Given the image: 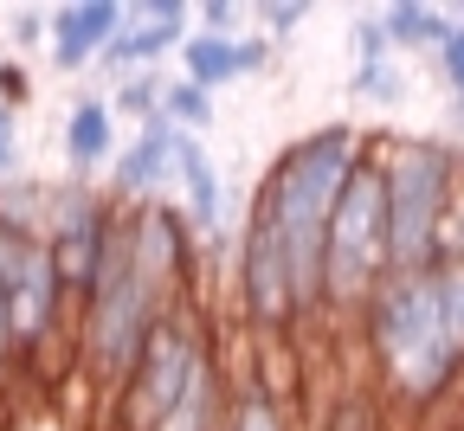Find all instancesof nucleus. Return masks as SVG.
<instances>
[{
    "instance_id": "f257e3e1",
    "label": "nucleus",
    "mask_w": 464,
    "mask_h": 431,
    "mask_svg": "<svg viewBox=\"0 0 464 431\" xmlns=\"http://www.w3.org/2000/svg\"><path fill=\"white\" fill-rule=\"evenodd\" d=\"M355 161H362V129L355 122H323L316 136L290 142L271 161L265 187H258V206L277 225V252H284L297 322L323 316V225H329V206H335V194H342V180H348Z\"/></svg>"
},
{
    "instance_id": "f03ea898",
    "label": "nucleus",
    "mask_w": 464,
    "mask_h": 431,
    "mask_svg": "<svg viewBox=\"0 0 464 431\" xmlns=\"http://www.w3.org/2000/svg\"><path fill=\"white\" fill-rule=\"evenodd\" d=\"M381 161V206H387V271L439 277V232L464 200V155L439 136H387Z\"/></svg>"
},
{
    "instance_id": "7ed1b4c3",
    "label": "nucleus",
    "mask_w": 464,
    "mask_h": 431,
    "mask_svg": "<svg viewBox=\"0 0 464 431\" xmlns=\"http://www.w3.org/2000/svg\"><path fill=\"white\" fill-rule=\"evenodd\" d=\"M362 335L368 354L381 367V387L400 406H432L458 387L464 360L439 329V302H432V277H387L368 302H362Z\"/></svg>"
},
{
    "instance_id": "20e7f679",
    "label": "nucleus",
    "mask_w": 464,
    "mask_h": 431,
    "mask_svg": "<svg viewBox=\"0 0 464 431\" xmlns=\"http://www.w3.org/2000/svg\"><path fill=\"white\" fill-rule=\"evenodd\" d=\"M174 310L168 296H155L136 264H130V238H123V213H116L110 238H103V258H97V277L78 302V360L97 387H123L130 360L142 354V335L155 329V316Z\"/></svg>"
},
{
    "instance_id": "39448f33",
    "label": "nucleus",
    "mask_w": 464,
    "mask_h": 431,
    "mask_svg": "<svg viewBox=\"0 0 464 431\" xmlns=\"http://www.w3.org/2000/svg\"><path fill=\"white\" fill-rule=\"evenodd\" d=\"M387 206H381V161L362 148L323 225V316H362V302L387 283Z\"/></svg>"
},
{
    "instance_id": "423d86ee",
    "label": "nucleus",
    "mask_w": 464,
    "mask_h": 431,
    "mask_svg": "<svg viewBox=\"0 0 464 431\" xmlns=\"http://www.w3.org/2000/svg\"><path fill=\"white\" fill-rule=\"evenodd\" d=\"M213 354V335H207V316L200 302H174V310L155 316V329L142 335V354L130 360L123 387H116V431H168L174 412H181L194 374Z\"/></svg>"
},
{
    "instance_id": "0eeeda50",
    "label": "nucleus",
    "mask_w": 464,
    "mask_h": 431,
    "mask_svg": "<svg viewBox=\"0 0 464 431\" xmlns=\"http://www.w3.org/2000/svg\"><path fill=\"white\" fill-rule=\"evenodd\" d=\"M123 238H130V264L136 277L168 296V302H194V283H200V238L188 232V219L174 213L168 200H149V206H123Z\"/></svg>"
},
{
    "instance_id": "6e6552de",
    "label": "nucleus",
    "mask_w": 464,
    "mask_h": 431,
    "mask_svg": "<svg viewBox=\"0 0 464 431\" xmlns=\"http://www.w3.org/2000/svg\"><path fill=\"white\" fill-rule=\"evenodd\" d=\"M239 310H246V329H252L258 341H277V335L297 329V302H290L277 225H271V213H265L258 200H252L246 238H239Z\"/></svg>"
},
{
    "instance_id": "1a4fd4ad",
    "label": "nucleus",
    "mask_w": 464,
    "mask_h": 431,
    "mask_svg": "<svg viewBox=\"0 0 464 431\" xmlns=\"http://www.w3.org/2000/svg\"><path fill=\"white\" fill-rule=\"evenodd\" d=\"M188 20H194V7H181V0H136V7H123V33L97 52L103 72H110V78L155 72L168 52L188 45Z\"/></svg>"
},
{
    "instance_id": "9d476101",
    "label": "nucleus",
    "mask_w": 464,
    "mask_h": 431,
    "mask_svg": "<svg viewBox=\"0 0 464 431\" xmlns=\"http://www.w3.org/2000/svg\"><path fill=\"white\" fill-rule=\"evenodd\" d=\"M181 129H168L161 116H149L136 142H116V161H110V206H149L161 200V187L181 174Z\"/></svg>"
},
{
    "instance_id": "9b49d317",
    "label": "nucleus",
    "mask_w": 464,
    "mask_h": 431,
    "mask_svg": "<svg viewBox=\"0 0 464 431\" xmlns=\"http://www.w3.org/2000/svg\"><path fill=\"white\" fill-rule=\"evenodd\" d=\"M116 33H123V0H65L58 14H45V45L58 72H84Z\"/></svg>"
},
{
    "instance_id": "f8f14e48",
    "label": "nucleus",
    "mask_w": 464,
    "mask_h": 431,
    "mask_svg": "<svg viewBox=\"0 0 464 431\" xmlns=\"http://www.w3.org/2000/svg\"><path fill=\"white\" fill-rule=\"evenodd\" d=\"M271 65V39L265 33H252V39H207V33H188V45H181V78L194 84V91H219V84H232V78H252V72H265Z\"/></svg>"
},
{
    "instance_id": "ddd939ff",
    "label": "nucleus",
    "mask_w": 464,
    "mask_h": 431,
    "mask_svg": "<svg viewBox=\"0 0 464 431\" xmlns=\"http://www.w3.org/2000/svg\"><path fill=\"white\" fill-rule=\"evenodd\" d=\"M58 142H65V161H72V180H91L97 168L116 161V116L103 110V97H78L65 129H58Z\"/></svg>"
},
{
    "instance_id": "4468645a",
    "label": "nucleus",
    "mask_w": 464,
    "mask_h": 431,
    "mask_svg": "<svg viewBox=\"0 0 464 431\" xmlns=\"http://www.w3.org/2000/svg\"><path fill=\"white\" fill-rule=\"evenodd\" d=\"M174 180H181V187H188V232L194 238H213V232H226L219 219H226V180H219V168H213V155L188 136L181 142V174H174Z\"/></svg>"
},
{
    "instance_id": "2eb2a0df",
    "label": "nucleus",
    "mask_w": 464,
    "mask_h": 431,
    "mask_svg": "<svg viewBox=\"0 0 464 431\" xmlns=\"http://www.w3.org/2000/svg\"><path fill=\"white\" fill-rule=\"evenodd\" d=\"M381 33H387V52H439L445 33H451V14L445 7H420V0H400V7L381 14Z\"/></svg>"
},
{
    "instance_id": "dca6fc26",
    "label": "nucleus",
    "mask_w": 464,
    "mask_h": 431,
    "mask_svg": "<svg viewBox=\"0 0 464 431\" xmlns=\"http://www.w3.org/2000/svg\"><path fill=\"white\" fill-rule=\"evenodd\" d=\"M219 431H290L284 406H277V387L265 374H246L239 387H232V412H226Z\"/></svg>"
},
{
    "instance_id": "f3484780",
    "label": "nucleus",
    "mask_w": 464,
    "mask_h": 431,
    "mask_svg": "<svg viewBox=\"0 0 464 431\" xmlns=\"http://www.w3.org/2000/svg\"><path fill=\"white\" fill-rule=\"evenodd\" d=\"M168 129H181V136H194V129H213V97L207 91H194L188 78H161V110H155Z\"/></svg>"
},
{
    "instance_id": "a211bd4d",
    "label": "nucleus",
    "mask_w": 464,
    "mask_h": 431,
    "mask_svg": "<svg viewBox=\"0 0 464 431\" xmlns=\"http://www.w3.org/2000/svg\"><path fill=\"white\" fill-rule=\"evenodd\" d=\"M116 122H136V129H142V122L161 110V72H130L123 84H116L110 91V103H103Z\"/></svg>"
},
{
    "instance_id": "6ab92c4d",
    "label": "nucleus",
    "mask_w": 464,
    "mask_h": 431,
    "mask_svg": "<svg viewBox=\"0 0 464 431\" xmlns=\"http://www.w3.org/2000/svg\"><path fill=\"white\" fill-rule=\"evenodd\" d=\"M432 302H439V329H445V341H451L458 360H464V258L445 264V271L432 277Z\"/></svg>"
},
{
    "instance_id": "aec40b11",
    "label": "nucleus",
    "mask_w": 464,
    "mask_h": 431,
    "mask_svg": "<svg viewBox=\"0 0 464 431\" xmlns=\"http://www.w3.org/2000/svg\"><path fill=\"white\" fill-rule=\"evenodd\" d=\"M348 91H355L362 103H381V110H393V103H406V72L393 65V58H381V65H355Z\"/></svg>"
},
{
    "instance_id": "412c9836",
    "label": "nucleus",
    "mask_w": 464,
    "mask_h": 431,
    "mask_svg": "<svg viewBox=\"0 0 464 431\" xmlns=\"http://www.w3.org/2000/svg\"><path fill=\"white\" fill-rule=\"evenodd\" d=\"M316 431H381V399L362 393V387H355V393H342V399L323 412Z\"/></svg>"
},
{
    "instance_id": "4be33fe9",
    "label": "nucleus",
    "mask_w": 464,
    "mask_h": 431,
    "mask_svg": "<svg viewBox=\"0 0 464 431\" xmlns=\"http://www.w3.org/2000/svg\"><path fill=\"white\" fill-rule=\"evenodd\" d=\"M310 20V7L304 0H265L258 7V26H265V39H284V33H297Z\"/></svg>"
},
{
    "instance_id": "5701e85b",
    "label": "nucleus",
    "mask_w": 464,
    "mask_h": 431,
    "mask_svg": "<svg viewBox=\"0 0 464 431\" xmlns=\"http://www.w3.org/2000/svg\"><path fill=\"white\" fill-rule=\"evenodd\" d=\"M439 78H445L451 97H464V20H451V33L439 45Z\"/></svg>"
},
{
    "instance_id": "b1692460",
    "label": "nucleus",
    "mask_w": 464,
    "mask_h": 431,
    "mask_svg": "<svg viewBox=\"0 0 464 431\" xmlns=\"http://www.w3.org/2000/svg\"><path fill=\"white\" fill-rule=\"evenodd\" d=\"M355 58H362V65H381V58H387L381 14H355Z\"/></svg>"
},
{
    "instance_id": "393cba45",
    "label": "nucleus",
    "mask_w": 464,
    "mask_h": 431,
    "mask_svg": "<svg viewBox=\"0 0 464 431\" xmlns=\"http://www.w3.org/2000/svg\"><path fill=\"white\" fill-rule=\"evenodd\" d=\"M33 97V78H26V65H14V58H0V110H14L20 116V103Z\"/></svg>"
},
{
    "instance_id": "a878e982",
    "label": "nucleus",
    "mask_w": 464,
    "mask_h": 431,
    "mask_svg": "<svg viewBox=\"0 0 464 431\" xmlns=\"http://www.w3.org/2000/svg\"><path fill=\"white\" fill-rule=\"evenodd\" d=\"M14 168H20V116L0 110V180H14Z\"/></svg>"
},
{
    "instance_id": "bb28decb",
    "label": "nucleus",
    "mask_w": 464,
    "mask_h": 431,
    "mask_svg": "<svg viewBox=\"0 0 464 431\" xmlns=\"http://www.w3.org/2000/svg\"><path fill=\"white\" fill-rule=\"evenodd\" d=\"M194 20H200V33H207V39H232V20H239V7H232V0H207Z\"/></svg>"
},
{
    "instance_id": "cd10ccee",
    "label": "nucleus",
    "mask_w": 464,
    "mask_h": 431,
    "mask_svg": "<svg viewBox=\"0 0 464 431\" xmlns=\"http://www.w3.org/2000/svg\"><path fill=\"white\" fill-rule=\"evenodd\" d=\"M14 45H45V14L39 7H20L14 14Z\"/></svg>"
},
{
    "instance_id": "c85d7f7f",
    "label": "nucleus",
    "mask_w": 464,
    "mask_h": 431,
    "mask_svg": "<svg viewBox=\"0 0 464 431\" xmlns=\"http://www.w3.org/2000/svg\"><path fill=\"white\" fill-rule=\"evenodd\" d=\"M7 367H14V341H7V296H0V380H7Z\"/></svg>"
},
{
    "instance_id": "c756f323",
    "label": "nucleus",
    "mask_w": 464,
    "mask_h": 431,
    "mask_svg": "<svg viewBox=\"0 0 464 431\" xmlns=\"http://www.w3.org/2000/svg\"><path fill=\"white\" fill-rule=\"evenodd\" d=\"M445 129H458V136H464V97H451V116H445Z\"/></svg>"
}]
</instances>
